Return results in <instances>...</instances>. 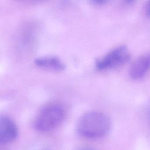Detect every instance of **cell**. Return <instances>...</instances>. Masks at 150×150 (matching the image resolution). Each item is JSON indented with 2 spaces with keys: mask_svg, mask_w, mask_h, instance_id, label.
<instances>
[{
  "mask_svg": "<svg viewBox=\"0 0 150 150\" xmlns=\"http://www.w3.org/2000/svg\"><path fill=\"white\" fill-rule=\"evenodd\" d=\"M109 128L108 118L98 111H91L84 114L80 118L77 126L79 134L90 139L103 138L107 134Z\"/></svg>",
  "mask_w": 150,
  "mask_h": 150,
  "instance_id": "6da1fadb",
  "label": "cell"
},
{
  "mask_svg": "<svg viewBox=\"0 0 150 150\" xmlns=\"http://www.w3.org/2000/svg\"><path fill=\"white\" fill-rule=\"evenodd\" d=\"M66 111L60 104L53 103L45 105L37 115L34 125L40 132H47L59 126L64 118Z\"/></svg>",
  "mask_w": 150,
  "mask_h": 150,
  "instance_id": "7a4b0ae2",
  "label": "cell"
},
{
  "mask_svg": "<svg viewBox=\"0 0 150 150\" xmlns=\"http://www.w3.org/2000/svg\"><path fill=\"white\" fill-rule=\"evenodd\" d=\"M130 57L129 52L126 46H119L98 60L96 67L98 70H106L116 67L126 63Z\"/></svg>",
  "mask_w": 150,
  "mask_h": 150,
  "instance_id": "3957f363",
  "label": "cell"
},
{
  "mask_svg": "<svg viewBox=\"0 0 150 150\" xmlns=\"http://www.w3.org/2000/svg\"><path fill=\"white\" fill-rule=\"evenodd\" d=\"M18 127L9 117L0 115V144L5 145L13 141L18 136Z\"/></svg>",
  "mask_w": 150,
  "mask_h": 150,
  "instance_id": "277c9868",
  "label": "cell"
},
{
  "mask_svg": "<svg viewBox=\"0 0 150 150\" xmlns=\"http://www.w3.org/2000/svg\"><path fill=\"white\" fill-rule=\"evenodd\" d=\"M149 67V56L146 54L138 57L132 64L129 70V74L133 79H141L148 71Z\"/></svg>",
  "mask_w": 150,
  "mask_h": 150,
  "instance_id": "5b68a950",
  "label": "cell"
},
{
  "mask_svg": "<svg viewBox=\"0 0 150 150\" xmlns=\"http://www.w3.org/2000/svg\"><path fill=\"white\" fill-rule=\"evenodd\" d=\"M36 65L41 68L54 70H63L64 64L56 57H43L38 58L35 60Z\"/></svg>",
  "mask_w": 150,
  "mask_h": 150,
  "instance_id": "8992f818",
  "label": "cell"
},
{
  "mask_svg": "<svg viewBox=\"0 0 150 150\" xmlns=\"http://www.w3.org/2000/svg\"><path fill=\"white\" fill-rule=\"evenodd\" d=\"M95 3L98 4H103L107 2L108 0H93Z\"/></svg>",
  "mask_w": 150,
  "mask_h": 150,
  "instance_id": "52a82bcc",
  "label": "cell"
},
{
  "mask_svg": "<svg viewBox=\"0 0 150 150\" xmlns=\"http://www.w3.org/2000/svg\"><path fill=\"white\" fill-rule=\"evenodd\" d=\"M125 1V2H126V3H127V4H131V3H132L134 0H124Z\"/></svg>",
  "mask_w": 150,
  "mask_h": 150,
  "instance_id": "ba28073f",
  "label": "cell"
},
{
  "mask_svg": "<svg viewBox=\"0 0 150 150\" xmlns=\"http://www.w3.org/2000/svg\"><path fill=\"white\" fill-rule=\"evenodd\" d=\"M31 1H33V0H31Z\"/></svg>",
  "mask_w": 150,
  "mask_h": 150,
  "instance_id": "9c48e42d",
  "label": "cell"
}]
</instances>
